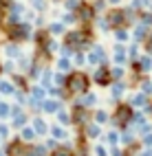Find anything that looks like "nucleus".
<instances>
[{"label": "nucleus", "mask_w": 152, "mask_h": 156, "mask_svg": "<svg viewBox=\"0 0 152 156\" xmlns=\"http://www.w3.org/2000/svg\"><path fill=\"white\" fill-rule=\"evenodd\" d=\"M113 37L117 44H128L130 42V31L126 27H119V29H113Z\"/></svg>", "instance_id": "nucleus-25"}, {"label": "nucleus", "mask_w": 152, "mask_h": 156, "mask_svg": "<svg viewBox=\"0 0 152 156\" xmlns=\"http://www.w3.org/2000/svg\"><path fill=\"white\" fill-rule=\"evenodd\" d=\"M46 31H49L51 37H62V35L66 33V27L60 22V20H51V22L46 24Z\"/></svg>", "instance_id": "nucleus-22"}, {"label": "nucleus", "mask_w": 152, "mask_h": 156, "mask_svg": "<svg viewBox=\"0 0 152 156\" xmlns=\"http://www.w3.org/2000/svg\"><path fill=\"white\" fill-rule=\"evenodd\" d=\"M141 147H152V132L146 134V136H141Z\"/></svg>", "instance_id": "nucleus-54"}, {"label": "nucleus", "mask_w": 152, "mask_h": 156, "mask_svg": "<svg viewBox=\"0 0 152 156\" xmlns=\"http://www.w3.org/2000/svg\"><path fill=\"white\" fill-rule=\"evenodd\" d=\"M93 27H95V31H101V33H110V31H113V27H110L106 13H104V16H97V18L93 20Z\"/></svg>", "instance_id": "nucleus-23"}, {"label": "nucleus", "mask_w": 152, "mask_h": 156, "mask_svg": "<svg viewBox=\"0 0 152 156\" xmlns=\"http://www.w3.org/2000/svg\"><path fill=\"white\" fill-rule=\"evenodd\" d=\"M126 55H128V62H137L139 55H141V44L132 42L130 46H126Z\"/></svg>", "instance_id": "nucleus-36"}, {"label": "nucleus", "mask_w": 152, "mask_h": 156, "mask_svg": "<svg viewBox=\"0 0 152 156\" xmlns=\"http://www.w3.org/2000/svg\"><path fill=\"white\" fill-rule=\"evenodd\" d=\"M7 136H9V126L0 123V139H7Z\"/></svg>", "instance_id": "nucleus-56"}, {"label": "nucleus", "mask_w": 152, "mask_h": 156, "mask_svg": "<svg viewBox=\"0 0 152 156\" xmlns=\"http://www.w3.org/2000/svg\"><path fill=\"white\" fill-rule=\"evenodd\" d=\"M27 152H29V143H24L22 139H13L5 150L7 156H27Z\"/></svg>", "instance_id": "nucleus-10"}, {"label": "nucleus", "mask_w": 152, "mask_h": 156, "mask_svg": "<svg viewBox=\"0 0 152 156\" xmlns=\"http://www.w3.org/2000/svg\"><path fill=\"white\" fill-rule=\"evenodd\" d=\"M29 5H31V9L35 13H44V11H49V0H29Z\"/></svg>", "instance_id": "nucleus-38"}, {"label": "nucleus", "mask_w": 152, "mask_h": 156, "mask_svg": "<svg viewBox=\"0 0 152 156\" xmlns=\"http://www.w3.org/2000/svg\"><path fill=\"white\" fill-rule=\"evenodd\" d=\"M55 64H57V70H60V73H66V75L75 68V66H73V57H62V55H60Z\"/></svg>", "instance_id": "nucleus-28"}, {"label": "nucleus", "mask_w": 152, "mask_h": 156, "mask_svg": "<svg viewBox=\"0 0 152 156\" xmlns=\"http://www.w3.org/2000/svg\"><path fill=\"white\" fill-rule=\"evenodd\" d=\"M5 18H7V16H5V11H2V9H0V29L5 27Z\"/></svg>", "instance_id": "nucleus-60"}, {"label": "nucleus", "mask_w": 152, "mask_h": 156, "mask_svg": "<svg viewBox=\"0 0 152 156\" xmlns=\"http://www.w3.org/2000/svg\"><path fill=\"white\" fill-rule=\"evenodd\" d=\"M7 117H11V106L0 101V119H7Z\"/></svg>", "instance_id": "nucleus-48"}, {"label": "nucleus", "mask_w": 152, "mask_h": 156, "mask_svg": "<svg viewBox=\"0 0 152 156\" xmlns=\"http://www.w3.org/2000/svg\"><path fill=\"white\" fill-rule=\"evenodd\" d=\"M137 64H139L141 75H150V73H152V57H150V55L141 53V55H139V59H137Z\"/></svg>", "instance_id": "nucleus-24"}, {"label": "nucleus", "mask_w": 152, "mask_h": 156, "mask_svg": "<svg viewBox=\"0 0 152 156\" xmlns=\"http://www.w3.org/2000/svg\"><path fill=\"white\" fill-rule=\"evenodd\" d=\"M49 156H73V145L71 143H60L53 152H49Z\"/></svg>", "instance_id": "nucleus-30"}, {"label": "nucleus", "mask_w": 152, "mask_h": 156, "mask_svg": "<svg viewBox=\"0 0 152 156\" xmlns=\"http://www.w3.org/2000/svg\"><path fill=\"white\" fill-rule=\"evenodd\" d=\"M11 84H13L18 90H29V77H27V75H20V73H13Z\"/></svg>", "instance_id": "nucleus-33"}, {"label": "nucleus", "mask_w": 152, "mask_h": 156, "mask_svg": "<svg viewBox=\"0 0 152 156\" xmlns=\"http://www.w3.org/2000/svg\"><path fill=\"white\" fill-rule=\"evenodd\" d=\"M90 81H93L95 86L99 88H108L110 84H113V77H110V66H95L93 75H90Z\"/></svg>", "instance_id": "nucleus-8"}, {"label": "nucleus", "mask_w": 152, "mask_h": 156, "mask_svg": "<svg viewBox=\"0 0 152 156\" xmlns=\"http://www.w3.org/2000/svg\"><path fill=\"white\" fill-rule=\"evenodd\" d=\"M55 117H57V123L60 126H73V121H71V110H66V108H60L57 112H55Z\"/></svg>", "instance_id": "nucleus-34"}, {"label": "nucleus", "mask_w": 152, "mask_h": 156, "mask_svg": "<svg viewBox=\"0 0 152 156\" xmlns=\"http://www.w3.org/2000/svg\"><path fill=\"white\" fill-rule=\"evenodd\" d=\"M75 16H77V24H90L97 18V11L93 9V5H90L88 0H82L79 7L75 9Z\"/></svg>", "instance_id": "nucleus-7"}, {"label": "nucleus", "mask_w": 152, "mask_h": 156, "mask_svg": "<svg viewBox=\"0 0 152 156\" xmlns=\"http://www.w3.org/2000/svg\"><path fill=\"white\" fill-rule=\"evenodd\" d=\"M2 70H7V73H13V70H16V64H13V62H7V64L2 66Z\"/></svg>", "instance_id": "nucleus-57"}, {"label": "nucleus", "mask_w": 152, "mask_h": 156, "mask_svg": "<svg viewBox=\"0 0 152 156\" xmlns=\"http://www.w3.org/2000/svg\"><path fill=\"white\" fill-rule=\"evenodd\" d=\"M139 24H143L152 31V11H139Z\"/></svg>", "instance_id": "nucleus-42"}, {"label": "nucleus", "mask_w": 152, "mask_h": 156, "mask_svg": "<svg viewBox=\"0 0 152 156\" xmlns=\"http://www.w3.org/2000/svg\"><path fill=\"white\" fill-rule=\"evenodd\" d=\"M90 5H93V9H95L97 13H99V11H106V7H108V2H106V0H93Z\"/></svg>", "instance_id": "nucleus-50"}, {"label": "nucleus", "mask_w": 152, "mask_h": 156, "mask_svg": "<svg viewBox=\"0 0 152 156\" xmlns=\"http://www.w3.org/2000/svg\"><path fill=\"white\" fill-rule=\"evenodd\" d=\"M106 143L110 145V147H119V130H110V132H106Z\"/></svg>", "instance_id": "nucleus-41"}, {"label": "nucleus", "mask_w": 152, "mask_h": 156, "mask_svg": "<svg viewBox=\"0 0 152 156\" xmlns=\"http://www.w3.org/2000/svg\"><path fill=\"white\" fill-rule=\"evenodd\" d=\"M60 108H64L62 101H60V99H53V97H46V99H42V103H40V110H42L44 114H55Z\"/></svg>", "instance_id": "nucleus-17"}, {"label": "nucleus", "mask_w": 152, "mask_h": 156, "mask_svg": "<svg viewBox=\"0 0 152 156\" xmlns=\"http://www.w3.org/2000/svg\"><path fill=\"white\" fill-rule=\"evenodd\" d=\"M139 156H152V147H141L139 150Z\"/></svg>", "instance_id": "nucleus-58"}, {"label": "nucleus", "mask_w": 152, "mask_h": 156, "mask_svg": "<svg viewBox=\"0 0 152 156\" xmlns=\"http://www.w3.org/2000/svg\"><path fill=\"white\" fill-rule=\"evenodd\" d=\"M73 66H75V68L86 66V51H77V53L73 55Z\"/></svg>", "instance_id": "nucleus-43"}, {"label": "nucleus", "mask_w": 152, "mask_h": 156, "mask_svg": "<svg viewBox=\"0 0 152 156\" xmlns=\"http://www.w3.org/2000/svg\"><path fill=\"white\" fill-rule=\"evenodd\" d=\"M49 136H53L55 141L64 143V141H68V130L64 126H60V123H53V126H49Z\"/></svg>", "instance_id": "nucleus-20"}, {"label": "nucleus", "mask_w": 152, "mask_h": 156, "mask_svg": "<svg viewBox=\"0 0 152 156\" xmlns=\"http://www.w3.org/2000/svg\"><path fill=\"white\" fill-rule=\"evenodd\" d=\"M53 86H60V88H64V86H66V73L55 70V75H53Z\"/></svg>", "instance_id": "nucleus-44"}, {"label": "nucleus", "mask_w": 152, "mask_h": 156, "mask_svg": "<svg viewBox=\"0 0 152 156\" xmlns=\"http://www.w3.org/2000/svg\"><path fill=\"white\" fill-rule=\"evenodd\" d=\"M18 88L11 84V81H0V92H2V95H13Z\"/></svg>", "instance_id": "nucleus-45"}, {"label": "nucleus", "mask_w": 152, "mask_h": 156, "mask_svg": "<svg viewBox=\"0 0 152 156\" xmlns=\"http://www.w3.org/2000/svg\"><path fill=\"white\" fill-rule=\"evenodd\" d=\"M27 123H29V117L24 114V110L20 106H11V126L18 128V130H22Z\"/></svg>", "instance_id": "nucleus-12"}, {"label": "nucleus", "mask_w": 152, "mask_h": 156, "mask_svg": "<svg viewBox=\"0 0 152 156\" xmlns=\"http://www.w3.org/2000/svg\"><path fill=\"white\" fill-rule=\"evenodd\" d=\"M128 103H130V106H132L135 110H143L148 103H150V97H148V95H143L141 90H135L132 95L128 97Z\"/></svg>", "instance_id": "nucleus-14"}, {"label": "nucleus", "mask_w": 152, "mask_h": 156, "mask_svg": "<svg viewBox=\"0 0 152 156\" xmlns=\"http://www.w3.org/2000/svg\"><path fill=\"white\" fill-rule=\"evenodd\" d=\"M93 121L99 123V126H104V123H110V112L104 110V108H95V110H93Z\"/></svg>", "instance_id": "nucleus-27"}, {"label": "nucleus", "mask_w": 152, "mask_h": 156, "mask_svg": "<svg viewBox=\"0 0 152 156\" xmlns=\"http://www.w3.org/2000/svg\"><path fill=\"white\" fill-rule=\"evenodd\" d=\"M57 145H60V141H55L53 136H46V139H44V147H46L49 152H53V150L57 147Z\"/></svg>", "instance_id": "nucleus-49"}, {"label": "nucleus", "mask_w": 152, "mask_h": 156, "mask_svg": "<svg viewBox=\"0 0 152 156\" xmlns=\"http://www.w3.org/2000/svg\"><path fill=\"white\" fill-rule=\"evenodd\" d=\"M86 64H90V66H108L110 64V57H108V53L104 51V46L101 44H93V48H88L86 51Z\"/></svg>", "instance_id": "nucleus-6"}, {"label": "nucleus", "mask_w": 152, "mask_h": 156, "mask_svg": "<svg viewBox=\"0 0 152 156\" xmlns=\"http://www.w3.org/2000/svg\"><path fill=\"white\" fill-rule=\"evenodd\" d=\"M90 84H93V81H90V75H88L86 70L73 68V70L66 75V86H64V88H66L73 97H77V95L88 92V90H90Z\"/></svg>", "instance_id": "nucleus-1"}, {"label": "nucleus", "mask_w": 152, "mask_h": 156, "mask_svg": "<svg viewBox=\"0 0 152 156\" xmlns=\"http://www.w3.org/2000/svg\"><path fill=\"white\" fill-rule=\"evenodd\" d=\"M75 53H77V51H73V48L66 46V44H62V48H60V55H62V57H73Z\"/></svg>", "instance_id": "nucleus-52"}, {"label": "nucleus", "mask_w": 152, "mask_h": 156, "mask_svg": "<svg viewBox=\"0 0 152 156\" xmlns=\"http://www.w3.org/2000/svg\"><path fill=\"white\" fill-rule=\"evenodd\" d=\"M139 90L143 92V95L152 97V79H150L148 75H143V77H141V81H139Z\"/></svg>", "instance_id": "nucleus-40"}, {"label": "nucleus", "mask_w": 152, "mask_h": 156, "mask_svg": "<svg viewBox=\"0 0 152 156\" xmlns=\"http://www.w3.org/2000/svg\"><path fill=\"white\" fill-rule=\"evenodd\" d=\"M108 88H110V99H113V103H117V101H121V97L126 95V90L130 86H128L126 79H119V81H113Z\"/></svg>", "instance_id": "nucleus-11"}, {"label": "nucleus", "mask_w": 152, "mask_h": 156, "mask_svg": "<svg viewBox=\"0 0 152 156\" xmlns=\"http://www.w3.org/2000/svg\"><path fill=\"white\" fill-rule=\"evenodd\" d=\"M71 121H73V126L77 130H82L86 123L93 121V112H90L88 108H84V106H79L75 97H73V108H71Z\"/></svg>", "instance_id": "nucleus-5"}, {"label": "nucleus", "mask_w": 152, "mask_h": 156, "mask_svg": "<svg viewBox=\"0 0 152 156\" xmlns=\"http://www.w3.org/2000/svg\"><path fill=\"white\" fill-rule=\"evenodd\" d=\"M33 24H35L38 29H44V27H46V20H44V16H42V13H40V16H35V18H33Z\"/></svg>", "instance_id": "nucleus-53"}, {"label": "nucleus", "mask_w": 152, "mask_h": 156, "mask_svg": "<svg viewBox=\"0 0 152 156\" xmlns=\"http://www.w3.org/2000/svg\"><path fill=\"white\" fill-rule=\"evenodd\" d=\"M31 40H33L35 48H46L49 40H51V35H49L46 27H44V29H35V31H33V35H31Z\"/></svg>", "instance_id": "nucleus-18"}, {"label": "nucleus", "mask_w": 152, "mask_h": 156, "mask_svg": "<svg viewBox=\"0 0 152 156\" xmlns=\"http://www.w3.org/2000/svg\"><path fill=\"white\" fill-rule=\"evenodd\" d=\"M79 2L82 0H62V7H64V11H75L79 7Z\"/></svg>", "instance_id": "nucleus-47"}, {"label": "nucleus", "mask_w": 152, "mask_h": 156, "mask_svg": "<svg viewBox=\"0 0 152 156\" xmlns=\"http://www.w3.org/2000/svg\"><path fill=\"white\" fill-rule=\"evenodd\" d=\"M60 22H62L64 27H73V24H77V16H75V11H64L62 16H60Z\"/></svg>", "instance_id": "nucleus-39"}, {"label": "nucleus", "mask_w": 152, "mask_h": 156, "mask_svg": "<svg viewBox=\"0 0 152 156\" xmlns=\"http://www.w3.org/2000/svg\"><path fill=\"white\" fill-rule=\"evenodd\" d=\"M124 11H126V29L135 27L139 22V11H135L132 7H124Z\"/></svg>", "instance_id": "nucleus-31"}, {"label": "nucleus", "mask_w": 152, "mask_h": 156, "mask_svg": "<svg viewBox=\"0 0 152 156\" xmlns=\"http://www.w3.org/2000/svg\"><path fill=\"white\" fill-rule=\"evenodd\" d=\"M75 99H77V103H79V106H84V108H88V110H95V106H97V101H99V97H97V92H93V90H88V92H84V95H77Z\"/></svg>", "instance_id": "nucleus-15"}, {"label": "nucleus", "mask_w": 152, "mask_h": 156, "mask_svg": "<svg viewBox=\"0 0 152 156\" xmlns=\"http://www.w3.org/2000/svg\"><path fill=\"white\" fill-rule=\"evenodd\" d=\"M79 132H82L84 136H86V141H95V139H99L101 134H104V132H101V126H99V123H95V121L86 123V126L79 130Z\"/></svg>", "instance_id": "nucleus-16"}, {"label": "nucleus", "mask_w": 152, "mask_h": 156, "mask_svg": "<svg viewBox=\"0 0 152 156\" xmlns=\"http://www.w3.org/2000/svg\"><path fill=\"white\" fill-rule=\"evenodd\" d=\"M148 33H150V29L137 22V24L132 27V33H130V40H132V42H137V44H143V42H146V37H148Z\"/></svg>", "instance_id": "nucleus-19"}, {"label": "nucleus", "mask_w": 152, "mask_h": 156, "mask_svg": "<svg viewBox=\"0 0 152 156\" xmlns=\"http://www.w3.org/2000/svg\"><path fill=\"white\" fill-rule=\"evenodd\" d=\"M110 62L117 66H126L128 64V55H126V44H117L113 46V55H110Z\"/></svg>", "instance_id": "nucleus-13"}, {"label": "nucleus", "mask_w": 152, "mask_h": 156, "mask_svg": "<svg viewBox=\"0 0 152 156\" xmlns=\"http://www.w3.org/2000/svg\"><path fill=\"white\" fill-rule=\"evenodd\" d=\"M106 2H108L110 7H121V2H124V0H106Z\"/></svg>", "instance_id": "nucleus-59"}, {"label": "nucleus", "mask_w": 152, "mask_h": 156, "mask_svg": "<svg viewBox=\"0 0 152 156\" xmlns=\"http://www.w3.org/2000/svg\"><path fill=\"white\" fill-rule=\"evenodd\" d=\"M132 114H135V108L128 101H117L113 114H110V123H113L115 130H126V128H130Z\"/></svg>", "instance_id": "nucleus-2"}, {"label": "nucleus", "mask_w": 152, "mask_h": 156, "mask_svg": "<svg viewBox=\"0 0 152 156\" xmlns=\"http://www.w3.org/2000/svg\"><path fill=\"white\" fill-rule=\"evenodd\" d=\"M53 75H55V70H51L49 66H44L42 75H40V86H42V88H51V86H53Z\"/></svg>", "instance_id": "nucleus-26"}, {"label": "nucleus", "mask_w": 152, "mask_h": 156, "mask_svg": "<svg viewBox=\"0 0 152 156\" xmlns=\"http://www.w3.org/2000/svg\"><path fill=\"white\" fill-rule=\"evenodd\" d=\"M62 44L71 46L73 51H88V48H93L95 40H86L79 29H66V33L62 35Z\"/></svg>", "instance_id": "nucleus-3"}, {"label": "nucleus", "mask_w": 152, "mask_h": 156, "mask_svg": "<svg viewBox=\"0 0 152 156\" xmlns=\"http://www.w3.org/2000/svg\"><path fill=\"white\" fill-rule=\"evenodd\" d=\"M31 128L35 130L38 136H49V123H46L42 117H33V119H31Z\"/></svg>", "instance_id": "nucleus-21"}, {"label": "nucleus", "mask_w": 152, "mask_h": 156, "mask_svg": "<svg viewBox=\"0 0 152 156\" xmlns=\"http://www.w3.org/2000/svg\"><path fill=\"white\" fill-rule=\"evenodd\" d=\"M146 2H148V0H130V7H132L135 11H143V9H146Z\"/></svg>", "instance_id": "nucleus-51"}, {"label": "nucleus", "mask_w": 152, "mask_h": 156, "mask_svg": "<svg viewBox=\"0 0 152 156\" xmlns=\"http://www.w3.org/2000/svg\"><path fill=\"white\" fill-rule=\"evenodd\" d=\"M20 139H22L24 143H33V141L38 139V134H35V130H33L31 126H24L22 130H20Z\"/></svg>", "instance_id": "nucleus-37"}, {"label": "nucleus", "mask_w": 152, "mask_h": 156, "mask_svg": "<svg viewBox=\"0 0 152 156\" xmlns=\"http://www.w3.org/2000/svg\"><path fill=\"white\" fill-rule=\"evenodd\" d=\"M33 35V29H31V22H27V20H22L20 24H13V27H9L7 29V37H9V42H27V40H31Z\"/></svg>", "instance_id": "nucleus-4"}, {"label": "nucleus", "mask_w": 152, "mask_h": 156, "mask_svg": "<svg viewBox=\"0 0 152 156\" xmlns=\"http://www.w3.org/2000/svg\"><path fill=\"white\" fill-rule=\"evenodd\" d=\"M5 55H7L9 59H18L20 55H22V51H20V44H16V42L5 44Z\"/></svg>", "instance_id": "nucleus-32"}, {"label": "nucleus", "mask_w": 152, "mask_h": 156, "mask_svg": "<svg viewBox=\"0 0 152 156\" xmlns=\"http://www.w3.org/2000/svg\"><path fill=\"white\" fill-rule=\"evenodd\" d=\"M110 156H130L128 150H119V147H110Z\"/></svg>", "instance_id": "nucleus-55"}, {"label": "nucleus", "mask_w": 152, "mask_h": 156, "mask_svg": "<svg viewBox=\"0 0 152 156\" xmlns=\"http://www.w3.org/2000/svg\"><path fill=\"white\" fill-rule=\"evenodd\" d=\"M126 75H128V68H126V66H117V64L110 66V77H113V81L126 79Z\"/></svg>", "instance_id": "nucleus-35"}, {"label": "nucleus", "mask_w": 152, "mask_h": 156, "mask_svg": "<svg viewBox=\"0 0 152 156\" xmlns=\"http://www.w3.org/2000/svg\"><path fill=\"white\" fill-rule=\"evenodd\" d=\"M0 156H7V154H5V152H0Z\"/></svg>", "instance_id": "nucleus-61"}, {"label": "nucleus", "mask_w": 152, "mask_h": 156, "mask_svg": "<svg viewBox=\"0 0 152 156\" xmlns=\"http://www.w3.org/2000/svg\"><path fill=\"white\" fill-rule=\"evenodd\" d=\"M29 97L35 99V101H42V99H46V88H42L40 84L29 86Z\"/></svg>", "instance_id": "nucleus-29"}, {"label": "nucleus", "mask_w": 152, "mask_h": 156, "mask_svg": "<svg viewBox=\"0 0 152 156\" xmlns=\"http://www.w3.org/2000/svg\"><path fill=\"white\" fill-rule=\"evenodd\" d=\"M93 154H95V156H110V150L106 147L104 143H97L95 147H93Z\"/></svg>", "instance_id": "nucleus-46"}, {"label": "nucleus", "mask_w": 152, "mask_h": 156, "mask_svg": "<svg viewBox=\"0 0 152 156\" xmlns=\"http://www.w3.org/2000/svg\"><path fill=\"white\" fill-rule=\"evenodd\" d=\"M106 18H108V22L113 29H119V27H126V11H124V7H113V9H108L106 11Z\"/></svg>", "instance_id": "nucleus-9"}]
</instances>
